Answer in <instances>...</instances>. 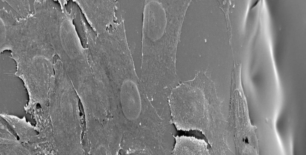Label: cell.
Instances as JSON below:
<instances>
[{"label": "cell", "mask_w": 306, "mask_h": 155, "mask_svg": "<svg viewBox=\"0 0 306 155\" xmlns=\"http://www.w3.org/2000/svg\"><path fill=\"white\" fill-rule=\"evenodd\" d=\"M245 142L246 143L248 142V140L247 138L245 140Z\"/></svg>", "instance_id": "7a4b0ae2"}, {"label": "cell", "mask_w": 306, "mask_h": 155, "mask_svg": "<svg viewBox=\"0 0 306 155\" xmlns=\"http://www.w3.org/2000/svg\"><path fill=\"white\" fill-rule=\"evenodd\" d=\"M162 8L143 15L141 63L150 70L167 71L175 66L179 33L178 3L170 1Z\"/></svg>", "instance_id": "6da1fadb"}]
</instances>
